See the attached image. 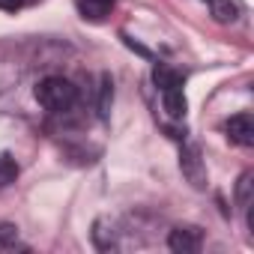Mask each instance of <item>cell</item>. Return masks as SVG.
<instances>
[{
	"mask_svg": "<svg viewBox=\"0 0 254 254\" xmlns=\"http://www.w3.org/2000/svg\"><path fill=\"white\" fill-rule=\"evenodd\" d=\"M75 99H78V90H75V84H72L69 78H63V75H48V78H42V81L36 84V102H39L45 111H51V114L69 111V108L75 105Z\"/></svg>",
	"mask_w": 254,
	"mask_h": 254,
	"instance_id": "obj_1",
	"label": "cell"
},
{
	"mask_svg": "<svg viewBox=\"0 0 254 254\" xmlns=\"http://www.w3.org/2000/svg\"><path fill=\"white\" fill-rule=\"evenodd\" d=\"M200 242H203V233H200V227H191V224H180L168 236V248L177 254H194V251H200Z\"/></svg>",
	"mask_w": 254,
	"mask_h": 254,
	"instance_id": "obj_2",
	"label": "cell"
},
{
	"mask_svg": "<svg viewBox=\"0 0 254 254\" xmlns=\"http://www.w3.org/2000/svg\"><path fill=\"white\" fill-rule=\"evenodd\" d=\"M224 132H227V138H230L233 144H239V147H251V144H254V117H251L248 111L230 117V120L224 123Z\"/></svg>",
	"mask_w": 254,
	"mask_h": 254,
	"instance_id": "obj_3",
	"label": "cell"
},
{
	"mask_svg": "<svg viewBox=\"0 0 254 254\" xmlns=\"http://www.w3.org/2000/svg\"><path fill=\"white\" fill-rule=\"evenodd\" d=\"M183 174L191 180V186L194 189H203V180H206V174H203V165H200V153H197V147H189L186 153H183Z\"/></svg>",
	"mask_w": 254,
	"mask_h": 254,
	"instance_id": "obj_4",
	"label": "cell"
},
{
	"mask_svg": "<svg viewBox=\"0 0 254 254\" xmlns=\"http://www.w3.org/2000/svg\"><path fill=\"white\" fill-rule=\"evenodd\" d=\"M162 105H165V111H168L171 120H183V117H186V108H189L183 87H168V90H162Z\"/></svg>",
	"mask_w": 254,
	"mask_h": 254,
	"instance_id": "obj_5",
	"label": "cell"
},
{
	"mask_svg": "<svg viewBox=\"0 0 254 254\" xmlns=\"http://www.w3.org/2000/svg\"><path fill=\"white\" fill-rule=\"evenodd\" d=\"M114 3H117V0H75L78 12H81L87 21H102V18H108L111 9H114Z\"/></svg>",
	"mask_w": 254,
	"mask_h": 254,
	"instance_id": "obj_6",
	"label": "cell"
},
{
	"mask_svg": "<svg viewBox=\"0 0 254 254\" xmlns=\"http://www.w3.org/2000/svg\"><path fill=\"white\" fill-rule=\"evenodd\" d=\"M206 6H209V15L218 24H233L236 15H239V9H236L233 0H206Z\"/></svg>",
	"mask_w": 254,
	"mask_h": 254,
	"instance_id": "obj_7",
	"label": "cell"
},
{
	"mask_svg": "<svg viewBox=\"0 0 254 254\" xmlns=\"http://www.w3.org/2000/svg\"><path fill=\"white\" fill-rule=\"evenodd\" d=\"M153 81H156V87H159V90H168V87H183V75H180L177 69L165 66V63H159V66L153 69Z\"/></svg>",
	"mask_w": 254,
	"mask_h": 254,
	"instance_id": "obj_8",
	"label": "cell"
},
{
	"mask_svg": "<svg viewBox=\"0 0 254 254\" xmlns=\"http://www.w3.org/2000/svg\"><path fill=\"white\" fill-rule=\"evenodd\" d=\"M15 177H18V162L9 153H0V189L15 183Z\"/></svg>",
	"mask_w": 254,
	"mask_h": 254,
	"instance_id": "obj_9",
	"label": "cell"
},
{
	"mask_svg": "<svg viewBox=\"0 0 254 254\" xmlns=\"http://www.w3.org/2000/svg\"><path fill=\"white\" fill-rule=\"evenodd\" d=\"M251 180H254L251 174H242V177H239V186H236V200H239L242 209L251 203Z\"/></svg>",
	"mask_w": 254,
	"mask_h": 254,
	"instance_id": "obj_10",
	"label": "cell"
},
{
	"mask_svg": "<svg viewBox=\"0 0 254 254\" xmlns=\"http://www.w3.org/2000/svg\"><path fill=\"white\" fill-rule=\"evenodd\" d=\"M111 99H114V90H111V78L105 75V78H102V102H99V114H102V117L108 114V108H111Z\"/></svg>",
	"mask_w": 254,
	"mask_h": 254,
	"instance_id": "obj_11",
	"label": "cell"
},
{
	"mask_svg": "<svg viewBox=\"0 0 254 254\" xmlns=\"http://www.w3.org/2000/svg\"><path fill=\"white\" fill-rule=\"evenodd\" d=\"M30 3H39V0H0V9H6V12H18Z\"/></svg>",
	"mask_w": 254,
	"mask_h": 254,
	"instance_id": "obj_12",
	"label": "cell"
},
{
	"mask_svg": "<svg viewBox=\"0 0 254 254\" xmlns=\"http://www.w3.org/2000/svg\"><path fill=\"white\" fill-rule=\"evenodd\" d=\"M12 236H15V227L12 224H0V248H3Z\"/></svg>",
	"mask_w": 254,
	"mask_h": 254,
	"instance_id": "obj_13",
	"label": "cell"
}]
</instances>
